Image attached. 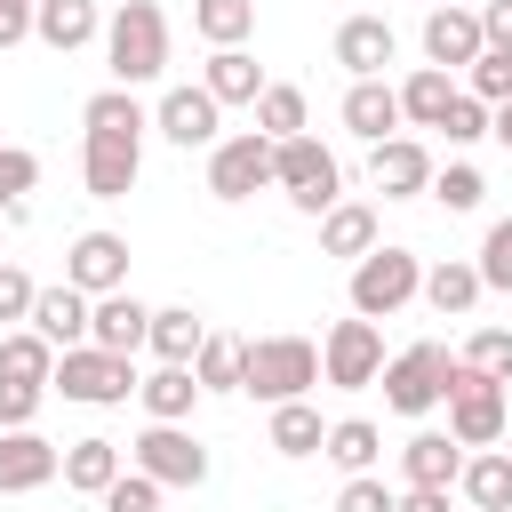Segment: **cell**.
Here are the masks:
<instances>
[{
	"mask_svg": "<svg viewBox=\"0 0 512 512\" xmlns=\"http://www.w3.org/2000/svg\"><path fill=\"white\" fill-rule=\"evenodd\" d=\"M464 88H472L480 104H512V48H480V56L464 64Z\"/></svg>",
	"mask_w": 512,
	"mask_h": 512,
	"instance_id": "ab89813d",
	"label": "cell"
},
{
	"mask_svg": "<svg viewBox=\"0 0 512 512\" xmlns=\"http://www.w3.org/2000/svg\"><path fill=\"white\" fill-rule=\"evenodd\" d=\"M368 184L384 200H416V192H432V152L416 136H384V144H368Z\"/></svg>",
	"mask_w": 512,
	"mask_h": 512,
	"instance_id": "5bb4252c",
	"label": "cell"
},
{
	"mask_svg": "<svg viewBox=\"0 0 512 512\" xmlns=\"http://www.w3.org/2000/svg\"><path fill=\"white\" fill-rule=\"evenodd\" d=\"M192 32H200L208 48H248L256 0H192Z\"/></svg>",
	"mask_w": 512,
	"mask_h": 512,
	"instance_id": "836d02e7",
	"label": "cell"
},
{
	"mask_svg": "<svg viewBox=\"0 0 512 512\" xmlns=\"http://www.w3.org/2000/svg\"><path fill=\"white\" fill-rule=\"evenodd\" d=\"M104 64H112L120 88H144V80L168 72V16H160V0H120L104 16Z\"/></svg>",
	"mask_w": 512,
	"mask_h": 512,
	"instance_id": "6da1fadb",
	"label": "cell"
},
{
	"mask_svg": "<svg viewBox=\"0 0 512 512\" xmlns=\"http://www.w3.org/2000/svg\"><path fill=\"white\" fill-rule=\"evenodd\" d=\"M456 488H464L480 512H512V448H480V456H464Z\"/></svg>",
	"mask_w": 512,
	"mask_h": 512,
	"instance_id": "f546056e",
	"label": "cell"
},
{
	"mask_svg": "<svg viewBox=\"0 0 512 512\" xmlns=\"http://www.w3.org/2000/svg\"><path fill=\"white\" fill-rule=\"evenodd\" d=\"M456 360L480 368V376H496V384H512V328H472Z\"/></svg>",
	"mask_w": 512,
	"mask_h": 512,
	"instance_id": "f35d334b",
	"label": "cell"
},
{
	"mask_svg": "<svg viewBox=\"0 0 512 512\" xmlns=\"http://www.w3.org/2000/svg\"><path fill=\"white\" fill-rule=\"evenodd\" d=\"M120 472H128V464H120V440H96V432H88V440L64 448V488H72V496H104Z\"/></svg>",
	"mask_w": 512,
	"mask_h": 512,
	"instance_id": "4316f807",
	"label": "cell"
},
{
	"mask_svg": "<svg viewBox=\"0 0 512 512\" xmlns=\"http://www.w3.org/2000/svg\"><path fill=\"white\" fill-rule=\"evenodd\" d=\"M136 384H144L136 360H128V352H104V344L56 352V376H48V392H64V400H80V408H120Z\"/></svg>",
	"mask_w": 512,
	"mask_h": 512,
	"instance_id": "277c9868",
	"label": "cell"
},
{
	"mask_svg": "<svg viewBox=\"0 0 512 512\" xmlns=\"http://www.w3.org/2000/svg\"><path fill=\"white\" fill-rule=\"evenodd\" d=\"M456 472H464V440L456 432H416L400 448V480L408 488H456Z\"/></svg>",
	"mask_w": 512,
	"mask_h": 512,
	"instance_id": "7402d4cb",
	"label": "cell"
},
{
	"mask_svg": "<svg viewBox=\"0 0 512 512\" xmlns=\"http://www.w3.org/2000/svg\"><path fill=\"white\" fill-rule=\"evenodd\" d=\"M432 200H440L448 216H472V208L488 200V176H480L472 160H448V168H432Z\"/></svg>",
	"mask_w": 512,
	"mask_h": 512,
	"instance_id": "8d00e7d4",
	"label": "cell"
},
{
	"mask_svg": "<svg viewBox=\"0 0 512 512\" xmlns=\"http://www.w3.org/2000/svg\"><path fill=\"white\" fill-rule=\"evenodd\" d=\"M392 512H448V488H408L392 496Z\"/></svg>",
	"mask_w": 512,
	"mask_h": 512,
	"instance_id": "f907efd6",
	"label": "cell"
},
{
	"mask_svg": "<svg viewBox=\"0 0 512 512\" xmlns=\"http://www.w3.org/2000/svg\"><path fill=\"white\" fill-rule=\"evenodd\" d=\"M448 376H456V352L424 336V344L384 360V408L392 416H432V408H448Z\"/></svg>",
	"mask_w": 512,
	"mask_h": 512,
	"instance_id": "5b68a950",
	"label": "cell"
},
{
	"mask_svg": "<svg viewBox=\"0 0 512 512\" xmlns=\"http://www.w3.org/2000/svg\"><path fill=\"white\" fill-rule=\"evenodd\" d=\"M88 320H96V296H88V288H72V280H56V288H40V296H32V328H40L56 352L88 344Z\"/></svg>",
	"mask_w": 512,
	"mask_h": 512,
	"instance_id": "e0dca14e",
	"label": "cell"
},
{
	"mask_svg": "<svg viewBox=\"0 0 512 512\" xmlns=\"http://www.w3.org/2000/svg\"><path fill=\"white\" fill-rule=\"evenodd\" d=\"M136 400H144L152 424H192V408H200V376H192V360H160V368L136 384Z\"/></svg>",
	"mask_w": 512,
	"mask_h": 512,
	"instance_id": "ffe728a7",
	"label": "cell"
},
{
	"mask_svg": "<svg viewBox=\"0 0 512 512\" xmlns=\"http://www.w3.org/2000/svg\"><path fill=\"white\" fill-rule=\"evenodd\" d=\"M200 88H208L216 104H248V112H256V96H264L272 80H264V64H256L248 48H216L208 72H200Z\"/></svg>",
	"mask_w": 512,
	"mask_h": 512,
	"instance_id": "d4e9b609",
	"label": "cell"
},
{
	"mask_svg": "<svg viewBox=\"0 0 512 512\" xmlns=\"http://www.w3.org/2000/svg\"><path fill=\"white\" fill-rule=\"evenodd\" d=\"M472 264H480V280H488V288H504V296H512V216H496V224L480 232V256H472Z\"/></svg>",
	"mask_w": 512,
	"mask_h": 512,
	"instance_id": "7bdbcfd3",
	"label": "cell"
},
{
	"mask_svg": "<svg viewBox=\"0 0 512 512\" xmlns=\"http://www.w3.org/2000/svg\"><path fill=\"white\" fill-rule=\"evenodd\" d=\"M32 40L56 48V56H72V48L104 40V16H96V0H40L32 8Z\"/></svg>",
	"mask_w": 512,
	"mask_h": 512,
	"instance_id": "44dd1931",
	"label": "cell"
},
{
	"mask_svg": "<svg viewBox=\"0 0 512 512\" xmlns=\"http://www.w3.org/2000/svg\"><path fill=\"white\" fill-rule=\"evenodd\" d=\"M488 112H496V104H480L472 88H456V104L440 112V136H448V144H480V136H488Z\"/></svg>",
	"mask_w": 512,
	"mask_h": 512,
	"instance_id": "ee69618b",
	"label": "cell"
},
{
	"mask_svg": "<svg viewBox=\"0 0 512 512\" xmlns=\"http://www.w3.org/2000/svg\"><path fill=\"white\" fill-rule=\"evenodd\" d=\"M64 280L88 288V296L128 288V240H120V232H80V240L64 248Z\"/></svg>",
	"mask_w": 512,
	"mask_h": 512,
	"instance_id": "9a60e30c",
	"label": "cell"
},
{
	"mask_svg": "<svg viewBox=\"0 0 512 512\" xmlns=\"http://www.w3.org/2000/svg\"><path fill=\"white\" fill-rule=\"evenodd\" d=\"M368 248H376V208H368V200H336V208L320 216V256H352V264H360Z\"/></svg>",
	"mask_w": 512,
	"mask_h": 512,
	"instance_id": "83f0119b",
	"label": "cell"
},
{
	"mask_svg": "<svg viewBox=\"0 0 512 512\" xmlns=\"http://www.w3.org/2000/svg\"><path fill=\"white\" fill-rule=\"evenodd\" d=\"M40 184V160L24 144H0V216H24V192Z\"/></svg>",
	"mask_w": 512,
	"mask_h": 512,
	"instance_id": "60d3db41",
	"label": "cell"
},
{
	"mask_svg": "<svg viewBox=\"0 0 512 512\" xmlns=\"http://www.w3.org/2000/svg\"><path fill=\"white\" fill-rule=\"evenodd\" d=\"M256 128L280 144V136H304V88H288V80H272L264 96H256Z\"/></svg>",
	"mask_w": 512,
	"mask_h": 512,
	"instance_id": "74e56055",
	"label": "cell"
},
{
	"mask_svg": "<svg viewBox=\"0 0 512 512\" xmlns=\"http://www.w3.org/2000/svg\"><path fill=\"white\" fill-rule=\"evenodd\" d=\"M336 512H392V488H384L376 472H344V488H336Z\"/></svg>",
	"mask_w": 512,
	"mask_h": 512,
	"instance_id": "bcb514c9",
	"label": "cell"
},
{
	"mask_svg": "<svg viewBox=\"0 0 512 512\" xmlns=\"http://www.w3.org/2000/svg\"><path fill=\"white\" fill-rule=\"evenodd\" d=\"M320 376H328V384H344V392L376 384V376H384V328H376L368 312L336 320V328L320 336Z\"/></svg>",
	"mask_w": 512,
	"mask_h": 512,
	"instance_id": "9c48e42d",
	"label": "cell"
},
{
	"mask_svg": "<svg viewBox=\"0 0 512 512\" xmlns=\"http://www.w3.org/2000/svg\"><path fill=\"white\" fill-rule=\"evenodd\" d=\"M40 400H48V384L0 376V432H8V424H32V416H40Z\"/></svg>",
	"mask_w": 512,
	"mask_h": 512,
	"instance_id": "f6af8a7d",
	"label": "cell"
},
{
	"mask_svg": "<svg viewBox=\"0 0 512 512\" xmlns=\"http://www.w3.org/2000/svg\"><path fill=\"white\" fill-rule=\"evenodd\" d=\"M504 424H512L504 384L456 360V376H448V432H456L464 448H496V440H504Z\"/></svg>",
	"mask_w": 512,
	"mask_h": 512,
	"instance_id": "52a82bcc",
	"label": "cell"
},
{
	"mask_svg": "<svg viewBox=\"0 0 512 512\" xmlns=\"http://www.w3.org/2000/svg\"><path fill=\"white\" fill-rule=\"evenodd\" d=\"M144 336H152V304H136L128 288H112V296H96V320H88V344H104V352H144Z\"/></svg>",
	"mask_w": 512,
	"mask_h": 512,
	"instance_id": "d6986e66",
	"label": "cell"
},
{
	"mask_svg": "<svg viewBox=\"0 0 512 512\" xmlns=\"http://www.w3.org/2000/svg\"><path fill=\"white\" fill-rule=\"evenodd\" d=\"M0 376H24V384H48L56 376V344L32 328V320H16L8 336H0Z\"/></svg>",
	"mask_w": 512,
	"mask_h": 512,
	"instance_id": "d6a6232c",
	"label": "cell"
},
{
	"mask_svg": "<svg viewBox=\"0 0 512 512\" xmlns=\"http://www.w3.org/2000/svg\"><path fill=\"white\" fill-rule=\"evenodd\" d=\"M64 472V448L56 440H40L32 424H8L0 432V496H32V488H48Z\"/></svg>",
	"mask_w": 512,
	"mask_h": 512,
	"instance_id": "4fadbf2b",
	"label": "cell"
},
{
	"mask_svg": "<svg viewBox=\"0 0 512 512\" xmlns=\"http://www.w3.org/2000/svg\"><path fill=\"white\" fill-rule=\"evenodd\" d=\"M456 104V72H440V64H416L408 80H400V120H416V128H440V112Z\"/></svg>",
	"mask_w": 512,
	"mask_h": 512,
	"instance_id": "4dcf8cb0",
	"label": "cell"
},
{
	"mask_svg": "<svg viewBox=\"0 0 512 512\" xmlns=\"http://www.w3.org/2000/svg\"><path fill=\"white\" fill-rule=\"evenodd\" d=\"M200 344H208V320L192 304H152V336H144L152 360H192Z\"/></svg>",
	"mask_w": 512,
	"mask_h": 512,
	"instance_id": "f1b7e54d",
	"label": "cell"
},
{
	"mask_svg": "<svg viewBox=\"0 0 512 512\" xmlns=\"http://www.w3.org/2000/svg\"><path fill=\"white\" fill-rule=\"evenodd\" d=\"M424 296V256L416 248H368L360 264H352V312H368V320H392L400 304H416Z\"/></svg>",
	"mask_w": 512,
	"mask_h": 512,
	"instance_id": "8992f818",
	"label": "cell"
},
{
	"mask_svg": "<svg viewBox=\"0 0 512 512\" xmlns=\"http://www.w3.org/2000/svg\"><path fill=\"white\" fill-rule=\"evenodd\" d=\"M272 184H280L288 208H304V216H328V208L344 200V168H336V152H328L320 136H280V144H272Z\"/></svg>",
	"mask_w": 512,
	"mask_h": 512,
	"instance_id": "3957f363",
	"label": "cell"
},
{
	"mask_svg": "<svg viewBox=\"0 0 512 512\" xmlns=\"http://www.w3.org/2000/svg\"><path fill=\"white\" fill-rule=\"evenodd\" d=\"M480 296H488V280H480V264H472V256H440V264L424 272V304H432L440 320H464Z\"/></svg>",
	"mask_w": 512,
	"mask_h": 512,
	"instance_id": "cb8c5ba5",
	"label": "cell"
},
{
	"mask_svg": "<svg viewBox=\"0 0 512 512\" xmlns=\"http://www.w3.org/2000/svg\"><path fill=\"white\" fill-rule=\"evenodd\" d=\"M128 464L152 472L160 488H200V480H208V448H200L184 424H144V432L128 440Z\"/></svg>",
	"mask_w": 512,
	"mask_h": 512,
	"instance_id": "30bf717a",
	"label": "cell"
},
{
	"mask_svg": "<svg viewBox=\"0 0 512 512\" xmlns=\"http://www.w3.org/2000/svg\"><path fill=\"white\" fill-rule=\"evenodd\" d=\"M488 136H496V144L512 152V104H496V112H488Z\"/></svg>",
	"mask_w": 512,
	"mask_h": 512,
	"instance_id": "816d5d0a",
	"label": "cell"
},
{
	"mask_svg": "<svg viewBox=\"0 0 512 512\" xmlns=\"http://www.w3.org/2000/svg\"><path fill=\"white\" fill-rule=\"evenodd\" d=\"M328 448V424L312 400H280L272 408V456H320Z\"/></svg>",
	"mask_w": 512,
	"mask_h": 512,
	"instance_id": "1f68e13d",
	"label": "cell"
},
{
	"mask_svg": "<svg viewBox=\"0 0 512 512\" xmlns=\"http://www.w3.org/2000/svg\"><path fill=\"white\" fill-rule=\"evenodd\" d=\"M240 360H248V336H216V328H208V344L192 352L200 392H240Z\"/></svg>",
	"mask_w": 512,
	"mask_h": 512,
	"instance_id": "d590c367",
	"label": "cell"
},
{
	"mask_svg": "<svg viewBox=\"0 0 512 512\" xmlns=\"http://www.w3.org/2000/svg\"><path fill=\"white\" fill-rule=\"evenodd\" d=\"M32 8H40V0H0V56L32 40Z\"/></svg>",
	"mask_w": 512,
	"mask_h": 512,
	"instance_id": "c3c4849f",
	"label": "cell"
},
{
	"mask_svg": "<svg viewBox=\"0 0 512 512\" xmlns=\"http://www.w3.org/2000/svg\"><path fill=\"white\" fill-rule=\"evenodd\" d=\"M488 48V32H480V8H432L424 16V64H440V72H464L472 56Z\"/></svg>",
	"mask_w": 512,
	"mask_h": 512,
	"instance_id": "2e32d148",
	"label": "cell"
},
{
	"mask_svg": "<svg viewBox=\"0 0 512 512\" xmlns=\"http://www.w3.org/2000/svg\"><path fill=\"white\" fill-rule=\"evenodd\" d=\"M392 56H400V40H392L384 16H344V24H336V64H344L352 80H384Z\"/></svg>",
	"mask_w": 512,
	"mask_h": 512,
	"instance_id": "ac0fdd59",
	"label": "cell"
},
{
	"mask_svg": "<svg viewBox=\"0 0 512 512\" xmlns=\"http://www.w3.org/2000/svg\"><path fill=\"white\" fill-rule=\"evenodd\" d=\"M432 8H448V0H432Z\"/></svg>",
	"mask_w": 512,
	"mask_h": 512,
	"instance_id": "f5cc1de1",
	"label": "cell"
},
{
	"mask_svg": "<svg viewBox=\"0 0 512 512\" xmlns=\"http://www.w3.org/2000/svg\"><path fill=\"white\" fill-rule=\"evenodd\" d=\"M144 128H152V112H144L136 88H120V80L80 104V136H144Z\"/></svg>",
	"mask_w": 512,
	"mask_h": 512,
	"instance_id": "484cf974",
	"label": "cell"
},
{
	"mask_svg": "<svg viewBox=\"0 0 512 512\" xmlns=\"http://www.w3.org/2000/svg\"><path fill=\"white\" fill-rule=\"evenodd\" d=\"M320 384V344L312 336H248V360H240V392L280 408V400H304Z\"/></svg>",
	"mask_w": 512,
	"mask_h": 512,
	"instance_id": "7a4b0ae2",
	"label": "cell"
},
{
	"mask_svg": "<svg viewBox=\"0 0 512 512\" xmlns=\"http://www.w3.org/2000/svg\"><path fill=\"white\" fill-rule=\"evenodd\" d=\"M160 496H168V488H160L152 472H136V464H128V472H120L96 504H104V512H160Z\"/></svg>",
	"mask_w": 512,
	"mask_h": 512,
	"instance_id": "b9f144b4",
	"label": "cell"
},
{
	"mask_svg": "<svg viewBox=\"0 0 512 512\" xmlns=\"http://www.w3.org/2000/svg\"><path fill=\"white\" fill-rule=\"evenodd\" d=\"M264 184H272V136L264 128H240V136L208 144V192L216 200H256Z\"/></svg>",
	"mask_w": 512,
	"mask_h": 512,
	"instance_id": "ba28073f",
	"label": "cell"
},
{
	"mask_svg": "<svg viewBox=\"0 0 512 512\" xmlns=\"http://www.w3.org/2000/svg\"><path fill=\"white\" fill-rule=\"evenodd\" d=\"M144 176V136H80V184L88 200H128Z\"/></svg>",
	"mask_w": 512,
	"mask_h": 512,
	"instance_id": "8fae6325",
	"label": "cell"
},
{
	"mask_svg": "<svg viewBox=\"0 0 512 512\" xmlns=\"http://www.w3.org/2000/svg\"><path fill=\"white\" fill-rule=\"evenodd\" d=\"M32 272H16V264H0V320H32Z\"/></svg>",
	"mask_w": 512,
	"mask_h": 512,
	"instance_id": "7dc6e473",
	"label": "cell"
},
{
	"mask_svg": "<svg viewBox=\"0 0 512 512\" xmlns=\"http://www.w3.org/2000/svg\"><path fill=\"white\" fill-rule=\"evenodd\" d=\"M320 456H328V464H344V472H376V456H384V432H376L368 416H336Z\"/></svg>",
	"mask_w": 512,
	"mask_h": 512,
	"instance_id": "e575fe53",
	"label": "cell"
},
{
	"mask_svg": "<svg viewBox=\"0 0 512 512\" xmlns=\"http://www.w3.org/2000/svg\"><path fill=\"white\" fill-rule=\"evenodd\" d=\"M344 128H352L360 144H384V136L400 128V88H392V80H352V88H344Z\"/></svg>",
	"mask_w": 512,
	"mask_h": 512,
	"instance_id": "603a6c76",
	"label": "cell"
},
{
	"mask_svg": "<svg viewBox=\"0 0 512 512\" xmlns=\"http://www.w3.org/2000/svg\"><path fill=\"white\" fill-rule=\"evenodd\" d=\"M152 128H160L176 152H208V144L224 136V104H216L208 88H168V96L152 104Z\"/></svg>",
	"mask_w": 512,
	"mask_h": 512,
	"instance_id": "7c38bea8",
	"label": "cell"
},
{
	"mask_svg": "<svg viewBox=\"0 0 512 512\" xmlns=\"http://www.w3.org/2000/svg\"><path fill=\"white\" fill-rule=\"evenodd\" d=\"M480 32L488 48H512V0H480Z\"/></svg>",
	"mask_w": 512,
	"mask_h": 512,
	"instance_id": "681fc988",
	"label": "cell"
}]
</instances>
